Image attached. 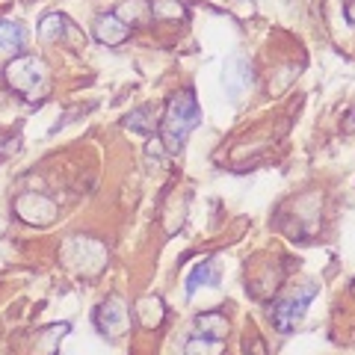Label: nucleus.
Masks as SVG:
<instances>
[{
	"mask_svg": "<svg viewBox=\"0 0 355 355\" xmlns=\"http://www.w3.org/2000/svg\"><path fill=\"white\" fill-rule=\"evenodd\" d=\"M3 77L24 101H42V98L51 92L48 62L39 57H15L3 69Z\"/></svg>",
	"mask_w": 355,
	"mask_h": 355,
	"instance_id": "nucleus-3",
	"label": "nucleus"
},
{
	"mask_svg": "<svg viewBox=\"0 0 355 355\" xmlns=\"http://www.w3.org/2000/svg\"><path fill=\"white\" fill-rule=\"evenodd\" d=\"M3 151H6V137L0 133V157H3Z\"/></svg>",
	"mask_w": 355,
	"mask_h": 355,
	"instance_id": "nucleus-20",
	"label": "nucleus"
},
{
	"mask_svg": "<svg viewBox=\"0 0 355 355\" xmlns=\"http://www.w3.org/2000/svg\"><path fill=\"white\" fill-rule=\"evenodd\" d=\"M92 36H95V42L107 44V48H119V44H125L130 39V27L116 12H107V15H98L95 18Z\"/></svg>",
	"mask_w": 355,
	"mask_h": 355,
	"instance_id": "nucleus-9",
	"label": "nucleus"
},
{
	"mask_svg": "<svg viewBox=\"0 0 355 355\" xmlns=\"http://www.w3.org/2000/svg\"><path fill=\"white\" fill-rule=\"evenodd\" d=\"M39 36L44 42H65L69 48L74 51H80L86 48V36H83V30L74 24V21L69 15H62V12H48L42 21H39Z\"/></svg>",
	"mask_w": 355,
	"mask_h": 355,
	"instance_id": "nucleus-6",
	"label": "nucleus"
},
{
	"mask_svg": "<svg viewBox=\"0 0 355 355\" xmlns=\"http://www.w3.org/2000/svg\"><path fill=\"white\" fill-rule=\"evenodd\" d=\"M320 293V287L314 282H308L302 287H296V291L291 293H284L282 299H275L272 308H270V320H272V326L279 329V331H293L299 323L305 320L308 314V305L314 302V296Z\"/></svg>",
	"mask_w": 355,
	"mask_h": 355,
	"instance_id": "nucleus-4",
	"label": "nucleus"
},
{
	"mask_svg": "<svg viewBox=\"0 0 355 355\" xmlns=\"http://www.w3.org/2000/svg\"><path fill=\"white\" fill-rule=\"evenodd\" d=\"M198 287H219V270L214 258L198 261L190 270V275H187V296H193Z\"/></svg>",
	"mask_w": 355,
	"mask_h": 355,
	"instance_id": "nucleus-11",
	"label": "nucleus"
},
{
	"mask_svg": "<svg viewBox=\"0 0 355 355\" xmlns=\"http://www.w3.org/2000/svg\"><path fill=\"white\" fill-rule=\"evenodd\" d=\"M116 15L125 21V24H146V21H151V3H146V0H125L119 9H116Z\"/></svg>",
	"mask_w": 355,
	"mask_h": 355,
	"instance_id": "nucleus-15",
	"label": "nucleus"
},
{
	"mask_svg": "<svg viewBox=\"0 0 355 355\" xmlns=\"http://www.w3.org/2000/svg\"><path fill=\"white\" fill-rule=\"evenodd\" d=\"M243 347H246V352H254V355H266V347H263V343H261L258 338L252 340V347H249V343H243Z\"/></svg>",
	"mask_w": 355,
	"mask_h": 355,
	"instance_id": "nucleus-18",
	"label": "nucleus"
},
{
	"mask_svg": "<svg viewBox=\"0 0 355 355\" xmlns=\"http://www.w3.org/2000/svg\"><path fill=\"white\" fill-rule=\"evenodd\" d=\"M92 320H95V329L101 331V335L119 338V335H125V331L130 329V308L121 302L119 296H110L95 308Z\"/></svg>",
	"mask_w": 355,
	"mask_h": 355,
	"instance_id": "nucleus-8",
	"label": "nucleus"
},
{
	"mask_svg": "<svg viewBox=\"0 0 355 355\" xmlns=\"http://www.w3.org/2000/svg\"><path fill=\"white\" fill-rule=\"evenodd\" d=\"M60 258L71 272L83 275V279H95V275H101L107 270L110 249H107V243H101L98 237L74 234V237H69L62 243Z\"/></svg>",
	"mask_w": 355,
	"mask_h": 355,
	"instance_id": "nucleus-2",
	"label": "nucleus"
},
{
	"mask_svg": "<svg viewBox=\"0 0 355 355\" xmlns=\"http://www.w3.org/2000/svg\"><path fill=\"white\" fill-rule=\"evenodd\" d=\"M151 21H187V6L181 0H154Z\"/></svg>",
	"mask_w": 355,
	"mask_h": 355,
	"instance_id": "nucleus-16",
	"label": "nucleus"
},
{
	"mask_svg": "<svg viewBox=\"0 0 355 355\" xmlns=\"http://www.w3.org/2000/svg\"><path fill=\"white\" fill-rule=\"evenodd\" d=\"M125 128L137 130V133H154L157 128V119H154V107L151 104H139L137 110H130L125 116Z\"/></svg>",
	"mask_w": 355,
	"mask_h": 355,
	"instance_id": "nucleus-14",
	"label": "nucleus"
},
{
	"mask_svg": "<svg viewBox=\"0 0 355 355\" xmlns=\"http://www.w3.org/2000/svg\"><path fill=\"white\" fill-rule=\"evenodd\" d=\"M352 296H355V282H352Z\"/></svg>",
	"mask_w": 355,
	"mask_h": 355,
	"instance_id": "nucleus-21",
	"label": "nucleus"
},
{
	"mask_svg": "<svg viewBox=\"0 0 355 355\" xmlns=\"http://www.w3.org/2000/svg\"><path fill=\"white\" fill-rule=\"evenodd\" d=\"M254 83V74H252V62L243 57L240 51L234 53H228L225 62H222V86H225V92L228 98H243L252 89Z\"/></svg>",
	"mask_w": 355,
	"mask_h": 355,
	"instance_id": "nucleus-7",
	"label": "nucleus"
},
{
	"mask_svg": "<svg viewBox=\"0 0 355 355\" xmlns=\"http://www.w3.org/2000/svg\"><path fill=\"white\" fill-rule=\"evenodd\" d=\"M225 352V340H210L202 335H190L184 340V355H222Z\"/></svg>",
	"mask_w": 355,
	"mask_h": 355,
	"instance_id": "nucleus-17",
	"label": "nucleus"
},
{
	"mask_svg": "<svg viewBox=\"0 0 355 355\" xmlns=\"http://www.w3.org/2000/svg\"><path fill=\"white\" fill-rule=\"evenodd\" d=\"M202 121V110H198V101L193 95V89H184V92L169 95L160 119V142L169 154H181L190 133L198 128Z\"/></svg>",
	"mask_w": 355,
	"mask_h": 355,
	"instance_id": "nucleus-1",
	"label": "nucleus"
},
{
	"mask_svg": "<svg viewBox=\"0 0 355 355\" xmlns=\"http://www.w3.org/2000/svg\"><path fill=\"white\" fill-rule=\"evenodd\" d=\"M60 207L53 198L42 196V193H21L15 198V216L27 225H36V228H48L57 222Z\"/></svg>",
	"mask_w": 355,
	"mask_h": 355,
	"instance_id": "nucleus-5",
	"label": "nucleus"
},
{
	"mask_svg": "<svg viewBox=\"0 0 355 355\" xmlns=\"http://www.w3.org/2000/svg\"><path fill=\"white\" fill-rule=\"evenodd\" d=\"M137 320L142 329H157L166 317V308H163V299L160 296H142L137 302Z\"/></svg>",
	"mask_w": 355,
	"mask_h": 355,
	"instance_id": "nucleus-12",
	"label": "nucleus"
},
{
	"mask_svg": "<svg viewBox=\"0 0 355 355\" xmlns=\"http://www.w3.org/2000/svg\"><path fill=\"white\" fill-rule=\"evenodd\" d=\"M24 44H27L24 24H18V21H9V18L0 21V51L21 53V51H24Z\"/></svg>",
	"mask_w": 355,
	"mask_h": 355,
	"instance_id": "nucleus-13",
	"label": "nucleus"
},
{
	"mask_svg": "<svg viewBox=\"0 0 355 355\" xmlns=\"http://www.w3.org/2000/svg\"><path fill=\"white\" fill-rule=\"evenodd\" d=\"M347 18H349V24L355 27V3H347Z\"/></svg>",
	"mask_w": 355,
	"mask_h": 355,
	"instance_id": "nucleus-19",
	"label": "nucleus"
},
{
	"mask_svg": "<svg viewBox=\"0 0 355 355\" xmlns=\"http://www.w3.org/2000/svg\"><path fill=\"white\" fill-rule=\"evenodd\" d=\"M193 335H202L210 340H225L228 338V317L222 311H205V314H196L193 320Z\"/></svg>",
	"mask_w": 355,
	"mask_h": 355,
	"instance_id": "nucleus-10",
	"label": "nucleus"
}]
</instances>
